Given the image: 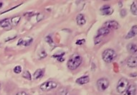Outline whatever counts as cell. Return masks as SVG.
I'll list each match as a JSON object with an SVG mask.
<instances>
[{
	"mask_svg": "<svg viewBox=\"0 0 137 95\" xmlns=\"http://www.w3.org/2000/svg\"><path fill=\"white\" fill-rule=\"evenodd\" d=\"M14 72L17 74H20L22 72V67L20 66H16L14 69Z\"/></svg>",
	"mask_w": 137,
	"mask_h": 95,
	"instance_id": "cell-22",
	"label": "cell"
},
{
	"mask_svg": "<svg viewBox=\"0 0 137 95\" xmlns=\"http://www.w3.org/2000/svg\"><path fill=\"white\" fill-rule=\"evenodd\" d=\"M10 19H5L2 21L0 22V27H3V28H5L9 26H10Z\"/></svg>",
	"mask_w": 137,
	"mask_h": 95,
	"instance_id": "cell-18",
	"label": "cell"
},
{
	"mask_svg": "<svg viewBox=\"0 0 137 95\" xmlns=\"http://www.w3.org/2000/svg\"><path fill=\"white\" fill-rule=\"evenodd\" d=\"M131 12L134 14V15H137V1L134 2L131 6Z\"/></svg>",
	"mask_w": 137,
	"mask_h": 95,
	"instance_id": "cell-19",
	"label": "cell"
},
{
	"mask_svg": "<svg viewBox=\"0 0 137 95\" xmlns=\"http://www.w3.org/2000/svg\"><path fill=\"white\" fill-rule=\"evenodd\" d=\"M63 55H64V53H62L61 55H60V56H53V57L55 58H58V60L59 61H60V62H63V61H64V58H62L63 56Z\"/></svg>",
	"mask_w": 137,
	"mask_h": 95,
	"instance_id": "cell-23",
	"label": "cell"
},
{
	"mask_svg": "<svg viewBox=\"0 0 137 95\" xmlns=\"http://www.w3.org/2000/svg\"><path fill=\"white\" fill-rule=\"evenodd\" d=\"M3 5V3L1 1H0V8H1V6Z\"/></svg>",
	"mask_w": 137,
	"mask_h": 95,
	"instance_id": "cell-28",
	"label": "cell"
},
{
	"mask_svg": "<svg viewBox=\"0 0 137 95\" xmlns=\"http://www.w3.org/2000/svg\"><path fill=\"white\" fill-rule=\"evenodd\" d=\"M58 87V83L54 81H47L40 86V89L43 92H48L53 89H55Z\"/></svg>",
	"mask_w": 137,
	"mask_h": 95,
	"instance_id": "cell-5",
	"label": "cell"
},
{
	"mask_svg": "<svg viewBox=\"0 0 137 95\" xmlns=\"http://www.w3.org/2000/svg\"><path fill=\"white\" fill-rule=\"evenodd\" d=\"M85 39H80V40H77L76 41V45H83L85 43Z\"/></svg>",
	"mask_w": 137,
	"mask_h": 95,
	"instance_id": "cell-25",
	"label": "cell"
},
{
	"mask_svg": "<svg viewBox=\"0 0 137 95\" xmlns=\"http://www.w3.org/2000/svg\"><path fill=\"white\" fill-rule=\"evenodd\" d=\"M0 88H1V84H0Z\"/></svg>",
	"mask_w": 137,
	"mask_h": 95,
	"instance_id": "cell-29",
	"label": "cell"
},
{
	"mask_svg": "<svg viewBox=\"0 0 137 95\" xmlns=\"http://www.w3.org/2000/svg\"><path fill=\"white\" fill-rule=\"evenodd\" d=\"M90 82V78L88 76H83L78 78V79H76L75 82L78 84L80 85H83L86 84Z\"/></svg>",
	"mask_w": 137,
	"mask_h": 95,
	"instance_id": "cell-10",
	"label": "cell"
},
{
	"mask_svg": "<svg viewBox=\"0 0 137 95\" xmlns=\"http://www.w3.org/2000/svg\"><path fill=\"white\" fill-rule=\"evenodd\" d=\"M119 24L115 20H111V21H108L106 22H105L103 24V27H105L107 29H108L109 30H116L119 27Z\"/></svg>",
	"mask_w": 137,
	"mask_h": 95,
	"instance_id": "cell-7",
	"label": "cell"
},
{
	"mask_svg": "<svg viewBox=\"0 0 137 95\" xmlns=\"http://www.w3.org/2000/svg\"><path fill=\"white\" fill-rule=\"evenodd\" d=\"M43 75H44V70L37 69L34 73L33 77H34V79H39L40 77H42Z\"/></svg>",
	"mask_w": 137,
	"mask_h": 95,
	"instance_id": "cell-16",
	"label": "cell"
},
{
	"mask_svg": "<svg viewBox=\"0 0 137 95\" xmlns=\"http://www.w3.org/2000/svg\"><path fill=\"white\" fill-rule=\"evenodd\" d=\"M101 12L103 15H111L113 12V9L109 5H105L101 7Z\"/></svg>",
	"mask_w": 137,
	"mask_h": 95,
	"instance_id": "cell-8",
	"label": "cell"
},
{
	"mask_svg": "<svg viewBox=\"0 0 137 95\" xmlns=\"http://www.w3.org/2000/svg\"><path fill=\"white\" fill-rule=\"evenodd\" d=\"M29 95L26 92H18V93H17V95Z\"/></svg>",
	"mask_w": 137,
	"mask_h": 95,
	"instance_id": "cell-27",
	"label": "cell"
},
{
	"mask_svg": "<svg viewBox=\"0 0 137 95\" xmlns=\"http://www.w3.org/2000/svg\"><path fill=\"white\" fill-rule=\"evenodd\" d=\"M137 25H134L132 27V28L131 29V30L129 32V33L126 35V39H131V38H134L136 35H137Z\"/></svg>",
	"mask_w": 137,
	"mask_h": 95,
	"instance_id": "cell-14",
	"label": "cell"
},
{
	"mask_svg": "<svg viewBox=\"0 0 137 95\" xmlns=\"http://www.w3.org/2000/svg\"><path fill=\"white\" fill-rule=\"evenodd\" d=\"M116 53L113 49H106L102 53V58L105 63H111L116 58Z\"/></svg>",
	"mask_w": 137,
	"mask_h": 95,
	"instance_id": "cell-2",
	"label": "cell"
},
{
	"mask_svg": "<svg viewBox=\"0 0 137 95\" xmlns=\"http://www.w3.org/2000/svg\"><path fill=\"white\" fill-rule=\"evenodd\" d=\"M136 86L135 85H131L129 86L128 89L125 91V93L124 95H135L136 94Z\"/></svg>",
	"mask_w": 137,
	"mask_h": 95,
	"instance_id": "cell-13",
	"label": "cell"
},
{
	"mask_svg": "<svg viewBox=\"0 0 137 95\" xmlns=\"http://www.w3.org/2000/svg\"><path fill=\"white\" fill-rule=\"evenodd\" d=\"M45 41L48 43V44L50 45H52L54 44V42H53V40H52V38L50 36V35H48V36H46L45 38Z\"/></svg>",
	"mask_w": 137,
	"mask_h": 95,
	"instance_id": "cell-21",
	"label": "cell"
},
{
	"mask_svg": "<svg viewBox=\"0 0 137 95\" xmlns=\"http://www.w3.org/2000/svg\"><path fill=\"white\" fill-rule=\"evenodd\" d=\"M22 76L25 78V79H26L27 80H32V76H31V74H30V73L28 71H25L24 73H23V74H22Z\"/></svg>",
	"mask_w": 137,
	"mask_h": 95,
	"instance_id": "cell-20",
	"label": "cell"
},
{
	"mask_svg": "<svg viewBox=\"0 0 137 95\" xmlns=\"http://www.w3.org/2000/svg\"><path fill=\"white\" fill-rule=\"evenodd\" d=\"M20 19H21V17L20 16L14 17L13 18H12L11 20H10V24L13 26H17L18 25V23L20 22Z\"/></svg>",
	"mask_w": 137,
	"mask_h": 95,
	"instance_id": "cell-17",
	"label": "cell"
},
{
	"mask_svg": "<svg viewBox=\"0 0 137 95\" xmlns=\"http://www.w3.org/2000/svg\"><path fill=\"white\" fill-rule=\"evenodd\" d=\"M43 18H44V14H43L39 13V14L37 15V22L41 21Z\"/></svg>",
	"mask_w": 137,
	"mask_h": 95,
	"instance_id": "cell-24",
	"label": "cell"
},
{
	"mask_svg": "<svg viewBox=\"0 0 137 95\" xmlns=\"http://www.w3.org/2000/svg\"><path fill=\"white\" fill-rule=\"evenodd\" d=\"M129 86V82L128 79H126V78H121L118 81L117 87H116V90H117L118 93H119V94L124 93L125 91L128 89Z\"/></svg>",
	"mask_w": 137,
	"mask_h": 95,
	"instance_id": "cell-3",
	"label": "cell"
},
{
	"mask_svg": "<svg viewBox=\"0 0 137 95\" xmlns=\"http://www.w3.org/2000/svg\"><path fill=\"white\" fill-rule=\"evenodd\" d=\"M39 56H40V58H44L47 56V53L44 51H42Z\"/></svg>",
	"mask_w": 137,
	"mask_h": 95,
	"instance_id": "cell-26",
	"label": "cell"
},
{
	"mask_svg": "<svg viewBox=\"0 0 137 95\" xmlns=\"http://www.w3.org/2000/svg\"><path fill=\"white\" fill-rule=\"evenodd\" d=\"M81 63H82V58L78 54H73L68 60L67 66L69 69L73 71L77 69Z\"/></svg>",
	"mask_w": 137,
	"mask_h": 95,
	"instance_id": "cell-1",
	"label": "cell"
},
{
	"mask_svg": "<svg viewBox=\"0 0 137 95\" xmlns=\"http://www.w3.org/2000/svg\"><path fill=\"white\" fill-rule=\"evenodd\" d=\"M33 41V39L32 38H27L25 39H20V40L18 41V45H25V46H27L32 43V42Z\"/></svg>",
	"mask_w": 137,
	"mask_h": 95,
	"instance_id": "cell-11",
	"label": "cell"
},
{
	"mask_svg": "<svg viewBox=\"0 0 137 95\" xmlns=\"http://www.w3.org/2000/svg\"><path fill=\"white\" fill-rule=\"evenodd\" d=\"M109 32H110V30L108 29L105 28V27H101V29H99L96 36L94 38L95 44H99L102 41V40L103 39L105 36L107 35L108 34H109Z\"/></svg>",
	"mask_w": 137,
	"mask_h": 95,
	"instance_id": "cell-4",
	"label": "cell"
},
{
	"mask_svg": "<svg viewBox=\"0 0 137 95\" xmlns=\"http://www.w3.org/2000/svg\"><path fill=\"white\" fill-rule=\"evenodd\" d=\"M127 48H128L129 51L130 52L131 54H137V47L136 44L131 43V44H129L127 46Z\"/></svg>",
	"mask_w": 137,
	"mask_h": 95,
	"instance_id": "cell-15",
	"label": "cell"
},
{
	"mask_svg": "<svg viewBox=\"0 0 137 95\" xmlns=\"http://www.w3.org/2000/svg\"><path fill=\"white\" fill-rule=\"evenodd\" d=\"M76 22H77V24L80 26L85 25V22H86V19L85 18V16L83 14H78V16L76 17Z\"/></svg>",
	"mask_w": 137,
	"mask_h": 95,
	"instance_id": "cell-12",
	"label": "cell"
},
{
	"mask_svg": "<svg viewBox=\"0 0 137 95\" xmlns=\"http://www.w3.org/2000/svg\"><path fill=\"white\" fill-rule=\"evenodd\" d=\"M109 87V81L105 78H101L97 81V87L98 90L103 92Z\"/></svg>",
	"mask_w": 137,
	"mask_h": 95,
	"instance_id": "cell-6",
	"label": "cell"
},
{
	"mask_svg": "<svg viewBox=\"0 0 137 95\" xmlns=\"http://www.w3.org/2000/svg\"><path fill=\"white\" fill-rule=\"evenodd\" d=\"M127 66L130 68H136L137 66V57L131 56L127 60Z\"/></svg>",
	"mask_w": 137,
	"mask_h": 95,
	"instance_id": "cell-9",
	"label": "cell"
}]
</instances>
